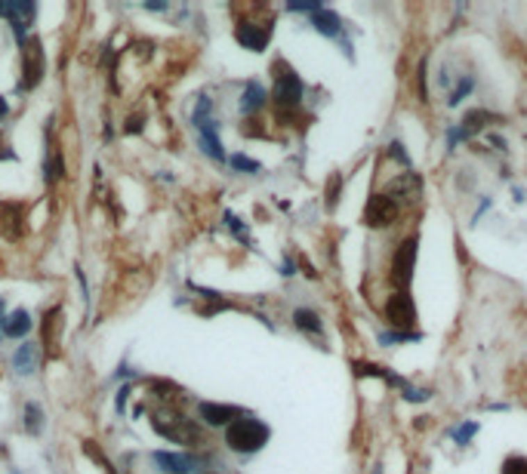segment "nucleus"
I'll list each match as a JSON object with an SVG mask.
<instances>
[{"instance_id":"1a4fd4ad","label":"nucleus","mask_w":527,"mask_h":474,"mask_svg":"<svg viewBox=\"0 0 527 474\" xmlns=\"http://www.w3.org/2000/svg\"><path fill=\"white\" fill-rule=\"evenodd\" d=\"M197 413H201V419L206 425H232L234 416H241L238 407H225V404H201L197 407Z\"/></svg>"},{"instance_id":"f8f14e48","label":"nucleus","mask_w":527,"mask_h":474,"mask_svg":"<svg viewBox=\"0 0 527 474\" xmlns=\"http://www.w3.org/2000/svg\"><path fill=\"white\" fill-rule=\"evenodd\" d=\"M28 329H31V318H28L25 308L13 311L10 318H6V323H3V333H6V336H13V339H22Z\"/></svg>"},{"instance_id":"5701e85b","label":"nucleus","mask_w":527,"mask_h":474,"mask_svg":"<svg viewBox=\"0 0 527 474\" xmlns=\"http://www.w3.org/2000/svg\"><path fill=\"white\" fill-rule=\"evenodd\" d=\"M3 114H6V102H0V117H3Z\"/></svg>"},{"instance_id":"4468645a","label":"nucleus","mask_w":527,"mask_h":474,"mask_svg":"<svg viewBox=\"0 0 527 474\" xmlns=\"http://www.w3.org/2000/svg\"><path fill=\"white\" fill-rule=\"evenodd\" d=\"M262 102H266V90H262L259 83H247L244 99H241V111L253 114V111H259V108H262Z\"/></svg>"},{"instance_id":"6ab92c4d","label":"nucleus","mask_w":527,"mask_h":474,"mask_svg":"<svg viewBox=\"0 0 527 474\" xmlns=\"http://www.w3.org/2000/svg\"><path fill=\"white\" fill-rule=\"evenodd\" d=\"M25 425H28V431H38L40 428V407L38 404H28L25 407Z\"/></svg>"},{"instance_id":"39448f33","label":"nucleus","mask_w":527,"mask_h":474,"mask_svg":"<svg viewBox=\"0 0 527 474\" xmlns=\"http://www.w3.org/2000/svg\"><path fill=\"white\" fill-rule=\"evenodd\" d=\"M398 219V204L391 194H373L367 200V210H364V222L370 228H389L395 225Z\"/></svg>"},{"instance_id":"f03ea898","label":"nucleus","mask_w":527,"mask_h":474,"mask_svg":"<svg viewBox=\"0 0 527 474\" xmlns=\"http://www.w3.org/2000/svg\"><path fill=\"white\" fill-rule=\"evenodd\" d=\"M268 441V428L256 419H234L225 431V443L238 452H256Z\"/></svg>"},{"instance_id":"f3484780","label":"nucleus","mask_w":527,"mask_h":474,"mask_svg":"<svg viewBox=\"0 0 527 474\" xmlns=\"http://www.w3.org/2000/svg\"><path fill=\"white\" fill-rule=\"evenodd\" d=\"M503 474H527V459H524V456H512V459H505Z\"/></svg>"},{"instance_id":"7ed1b4c3","label":"nucleus","mask_w":527,"mask_h":474,"mask_svg":"<svg viewBox=\"0 0 527 474\" xmlns=\"http://www.w3.org/2000/svg\"><path fill=\"white\" fill-rule=\"evenodd\" d=\"M275 102L281 111H287V108H296L299 99H302V81H299V74L293 68H290L287 62H277L275 65Z\"/></svg>"},{"instance_id":"a211bd4d","label":"nucleus","mask_w":527,"mask_h":474,"mask_svg":"<svg viewBox=\"0 0 527 474\" xmlns=\"http://www.w3.org/2000/svg\"><path fill=\"white\" fill-rule=\"evenodd\" d=\"M232 167H234V170H244V172H259V170H262L259 163L250 161V157H244V154H234V157H232Z\"/></svg>"},{"instance_id":"20e7f679","label":"nucleus","mask_w":527,"mask_h":474,"mask_svg":"<svg viewBox=\"0 0 527 474\" xmlns=\"http://www.w3.org/2000/svg\"><path fill=\"white\" fill-rule=\"evenodd\" d=\"M22 90H34L44 77V49L38 38H28L22 43Z\"/></svg>"},{"instance_id":"0eeeda50","label":"nucleus","mask_w":527,"mask_h":474,"mask_svg":"<svg viewBox=\"0 0 527 474\" xmlns=\"http://www.w3.org/2000/svg\"><path fill=\"white\" fill-rule=\"evenodd\" d=\"M413 262H416V240H404L401 247H398L395 259H391V280H395L398 286H407L410 277H413Z\"/></svg>"},{"instance_id":"dca6fc26","label":"nucleus","mask_w":527,"mask_h":474,"mask_svg":"<svg viewBox=\"0 0 527 474\" xmlns=\"http://www.w3.org/2000/svg\"><path fill=\"white\" fill-rule=\"evenodd\" d=\"M315 28L321 34H339V19L333 16V13H327V10H318L315 13Z\"/></svg>"},{"instance_id":"2eb2a0df","label":"nucleus","mask_w":527,"mask_h":474,"mask_svg":"<svg viewBox=\"0 0 527 474\" xmlns=\"http://www.w3.org/2000/svg\"><path fill=\"white\" fill-rule=\"evenodd\" d=\"M293 320H296L299 329H309V333H321V329H324V323L318 320V314L315 311H305V308H299V311L293 314Z\"/></svg>"},{"instance_id":"9b49d317","label":"nucleus","mask_w":527,"mask_h":474,"mask_svg":"<svg viewBox=\"0 0 527 474\" xmlns=\"http://www.w3.org/2000/svg\"><path fill=\"white\" fill-rule=\"evenodd\" d=\"M38 357H40L38 345L25 342V345H19V348H16V357H13V366H16V370L22 373V376H31V373L38 370Z\"/></svg>"},{"instance_id":"aec40b11","label":"nucleus","mask_w":527,"mask_h":474,"mask_svg":"<svg viewBox=\"0 0 527 474\" xmlns=\"http://www.w3.org/2000/svg\"><path fill=\"white\" fill-rule=\"evenodd\" d=\"M469 90H472V81H469V77H466V81H462V83L457 86V92H453V96L447 99V102H451V105H457V102H462V96H466Z\"/></svg>"},{"instance_id":"f257e3e1","label":"nucleus","mask_w":527,"mask_h":474,"mask_svg":"<svg viewBox=\"0 0 527 474\" xmlns=\"http://www.w3.org/2000/svg\"><path fill=\"white\" fill-rule=\"evenodd\" d=\"M154 428L158 434H163L167 441L182 443V447H197L204 443V431L195 419H185L179 413H158L154 416Z\"/></svg>"},{"instance_id":"9d476101","label":"nucleus","mask_w":527,"mask_h":474,"mask_svg":"<svg viewBox=\"0 0 527 474\" xmlns=\"http://www.w3.org/2000/svg\"><path fill=\"white\" fill-rule=\"evenodd\" d=\"M154 462L170 474H188L197 468V459L191 456H179V452H154Z\"/></svg>"},{"instance_id":"4be33fe9","label":"nucleus","mask_w":527,"mask_h":474,"mask_svg":"<svg viewBox=\"0 0 527 474\" xmlns=\"http://www.w3.org/2000/svg\"><path fill=\"white\" fill-rule=\"evenodd\" d=\"M0 161H13V151H0Z\"/></svg>"},{"instance_id":"423d86ee","label":"nucleus","mask_w":527,"mask_h":474,"mask_svg":"<svg viewBox=\"0 0 527 474\" xmlns=\"http://www.w3.org/2000/svg\"><path fill=\"white\" fill-rule=\"evenodd\" d=\"M386 318L391 327L404 329V327H413L416 323V308H413V299L407 296V293H391L389 302H386Z\"/></svg>"},{"instance_id":"ddd939ff","label":"nucleus","mask_w":527,"mask_h":474,"mask_svg":"<svg viewBox=\"0 0 527 474\" xmlns=\"http://www.w3.org/2000/svg\"><path fill=\"white\" fill-rule=\"evenodd\" d=\"M197 129H201V145H204V151L213 157V161H222V157H225V154H222V142H219L213 120H210V124H204V126H197Z\"/></svg>"},{"instance_id":"6e6552de","label":"nucleus","mask_w":527,"mask_h":474,"mask_svg":"<svg viewBox=\"0 0 527 474\" xmlns=\"http://www.w3.org/2000/svg\"><path fill=\"white\" fill-rule=\"evenodd\" d=\"M234 38H238V43H244L247 49L259 53V49H266L268 38H272V28L268 25H253V22H241L238 31H234Z\"/></svg>"},{"instance_id":"412c9836","label":"nucleus","mask_w":527,"mask_h":474,"mask_svg":"<svg viewBox=\"0 0 527 474\" xmlns=\"http://www.w3.org/2000/svg\"><path fill=\"white\" fill-rule=\"evenodd\" d=\"M472 434H475V425H472V422H469V425H462V428L457 431V441H460V443H466Z\"/></svg>"}]
</instances>
